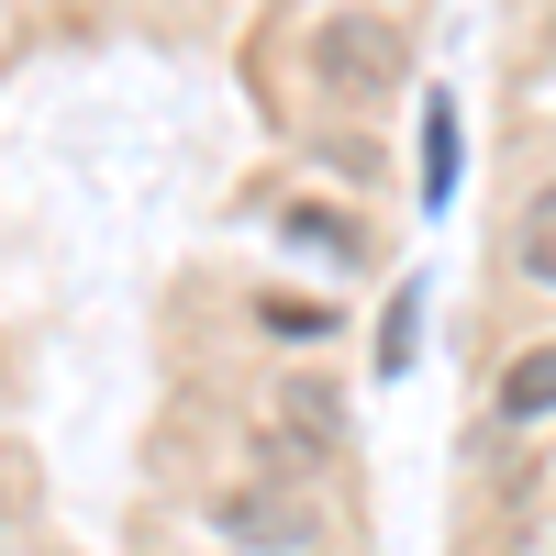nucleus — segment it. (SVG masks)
<instances>
[{"label": "nucleus", "mask_w": 556, "mask_h": 556, "mask_svg": "<svg viewBox=\"0 0 556 556\" xmlns=\"http://www.w3.org/2000/svg\"><path fill=\"white\" fill-rule=\"evenodd\" d=\"M312 67H323V89H390L401 34H379L367 12H334V23H312Z\"/></svg>", "instance_id": "1"}, {"label": "nucleus", "mask_w": 556, "mask_h": 556, "mask_svg": "<svg viewBox=\"0 0 556 556\" xmlns=\"http://www.w3.org/2000/svg\"><path fill=\"white\" fill-rule=\"evenodd\" d=\"M523 267H534V278H556V178H545L534 212H523Z\"/></svg>", "instance_id": "6"}, {"label": "nucleus", "mask_w": 556, "mask_h": 556, "mask_svg": "<svg viewBox=\"0 0 556 556\" xmlns=\"http://www.w3.org/2000/svg\"><path fill=\"white\" fill-rule=\"evenodd\" d=\"M223 534H235V545H312V513L290 490H235V501H223Z\"/></svg>", "instance_id": "2"}, {"label": "nucleus", "mask_w": 556, "mask_h": 556, "mask_svg": "<svg viewBox=\"0 0 556 556\" xmlns=\"http://www.w3.org/2000/svg\"><path fill=\"white\" fill-rule=\"evenodd\" d=\"M278 334H334V301H267Z\"/></svg>", "instance_id": "7"}, {"label": "nucleus", "mask_w": 556, "mask_h": 556, "mask_svg": "<svg viewBox=\"0 0 556 556\" xmlns=\"http://www.w3.org/2000/svg\"><path fill=\"white\" fill-rule=\"evenodd\" d=\"M267 434H278V445H312V456H323V445H334V401L290 379V390L267 401Z\"/></svg>", "instance_id": "3"}, {"label": "nucleus", "mask_w": 556, "mask_h": 556, "mask_svg": "<svg viewBox=\"0 0 556 556\" xmlns=\"http://www.w3.org/2000/svg\"><path fill=\"white\" fill-rule=\"evenodd\" d=\"M501 412H513V424H534V412H556V345L513 356V379H501Z\"/></svg>", "instance_id": "4"}, {"label": "nucleus", "mask_w": 556, "mask_h": 556, "mask_svg": "<svg viewBox=\"0 0 556 556\" xmlns=\"http://www.w3.org/2000/svg\"><path fill=\"white\" fill-rule=\"evenodd\" d=\"M456 190V101H424V201Z\"/></svg>", "instance_id": "5"}]
</instances>
